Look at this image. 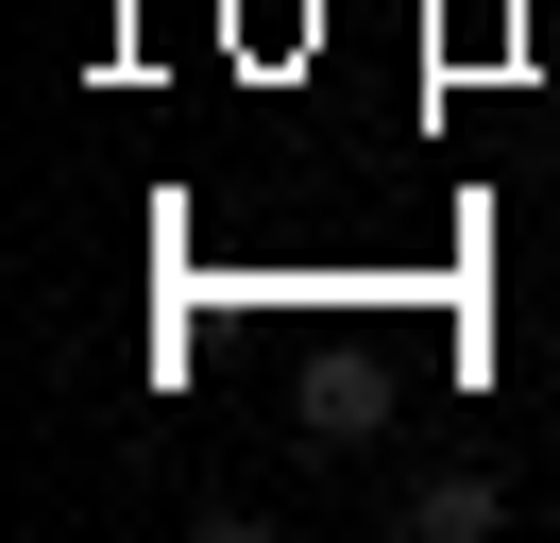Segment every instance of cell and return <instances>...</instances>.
Wrapping results in <instances>:
<instances>
[{
	"mask_svg": "<svg viewBox=\"0 0 560 543\" xmlns=\"http://www.w3.org/2000/svg\"><path fill=\"white\" fill-rule=\"evenodd\" d=\"M408 527H424V543H476V527H510V493H492V475H424Z\"/></svg>",
	"mask_w": 560,
	"mask_h": 543,
	"instance_id": "6da1fadb",
	"label": "cell"
}]
</instances>
